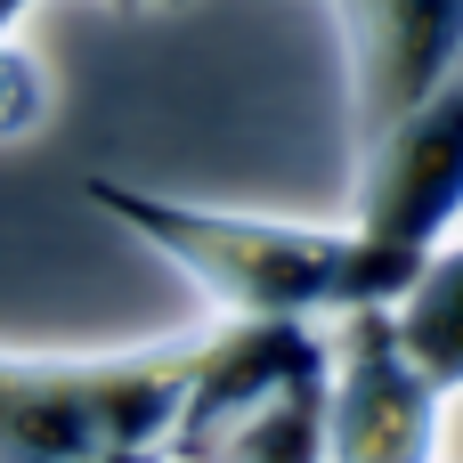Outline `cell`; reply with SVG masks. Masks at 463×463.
Here are the masks:
<instances>
[{"label":"cell","instance_id":"cell-1","mask_svg":"<svg viewBox=\"0 0 463 463\" xmlns=\"http://www.w3.org/2000/svg\"><path fill=\"white\" fill-rule=\"evenodd\" d=\"M81 203L114 220L130 244H146L163 269H179L212 317H309L334 326L350 309H391L407 293V269L383 260L350 220H293V212H244L203 195L130 187L114 171L81 179Z\"/></svg>","mask_w":463,"mask_h":463},{"label":"cell","instance_id":"cell-2","mask_svg":"<svg viewBox=\"0 0 463 463\" xmlns=\"http://www.w3.org/2000/svg\"><path fill=\"white\" fill-rule=\"evenodd\" d=\"M195 342L203 326L130 350H0V463L163 456Z\"/></svg>","mask_w":463,"mask_h":463},{"label":"cell","instance_id":"cell-3","mask_svg":"<svg viewBox=\"0 0 463 463\" xmlns=\"http://www.w3.org/2000/svg\"><path fill=\"white\" fill-rule=\"evenodd\" d=\"M171 463H326V326L212 317L171 423Z\"/></svg>","mask_w":463,"mask_h":463},{"label":"cell","instance_id":"cell-4","mask_svg":"<svg viewBox=\"0 0 463 463\" xmlns=\"http://www.w3.org/2000/svg\"><path fill=\"white\" fill-rule=\"evenodd\" d=\"M350 228L407 269H415L463 228V65L423 98L407 106L374 146H358L350 163Z\"/></svg>","mask_w":463,"mask_h":463},{"label":"cell","instance_id":"cell-5","mask_svg":"<svg viewBox=\"0 0 463 463\" xmlns=\"http://www.w3.org/2000/svg\"><path fill=\"white\" fill-rule=\"evenodd\" d=\"M448 407L391 309L326 326V463H448Z\"/></svg>","mask_w":463,"mask_h":463},{"label":"cell","instance_id":"cell-6","mask_svg":"<svg viewBox=\"0 0 463 463\" xmlns=\"http://www.w3.org/2000/svg\"><path fill=\"white\" fill-rule=\"evenodd\" d=\"M326 8L342 24L350 155H358L463 65V0H326Z\"/></svg>","mask_w":463,"mask_h":463},{"label":"cell","instance_id":"cell-7","mask_svg":"<svg viewBox=\"0 0 463 463\" xmlns=\"http://www.w3.org/2000/svg\"><path fill=\"white\" fill-rule=\"evenodd\" d=\"M391 326H399V342L415 350V366L463 399V228L415 269V285L391 301Z\"/></svg>","mask_w":463,"mask_h":463},{"label":"cell","instance_id":"cell-8","mask_svg":"<svg viewBox=\"0 0 463 463\" xmlns=\"http://www.w3.org/2000/svg\"><path fill=\"white\" fill-rule=\"evenodd\" d=\"M49 114H57V81H49V65L24 49V33H8V41H0V146L41 138Z\"/></svg>","mask_w":463,"mask_h":463},{"label":"cell","instance_id":"cell-9","mask_svg":"<svg viewBox=\"0 0 463 463\" xmlns=\"http://www.w3.org/2000/svg\"><path fill=\"white\" fill-rule=\"evenodd\" d=\"M33 8H41V0H0V41H8V33H24V24H33Z\"/></svg>","mask_w":463,"mask_h":463},{"label":"cell","instance_id":"cell-10","mask_svg":"<svg viewBox=\"0 0 463 463\" xmlns=\"http://www.w3.org/2000/svg\"><path fill=\"white\" fill-rule=\"evenodd\" d=\"M106 8H122V16H171V8H187V0H106Z\"/></svg>","mask_w":463,"mask_h":463}]
</instances>
